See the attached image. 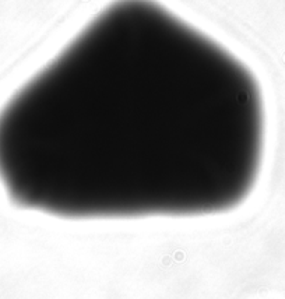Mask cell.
Listing matches in <instances>:
<instances>
[{"instance_id": "cell-1", "label": "cell", "mask_w": 285, "mask_h": 299, "mask_svg": "<svg viewBox=\"0 0 285 299\" xmlns=\"http://www.w3.org/2000/svg\"><path fill=\"white\" fill-rule=\"evenodd\" d=\"M263 148L252 71L155 0L106 6L0 112L8 197L66 219L228 213Z\"/></svg>"}]
</instances>
